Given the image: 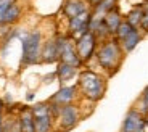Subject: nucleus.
<instances>
[{"label": "nucleus", "mask_w": 148, "mask_h": 132, "mask_svg": "<svg viewBox=\"0 0 148 132\" xmlns=\"http://www.w3.org/2000/svg\"><path fill=\"white\" fill-rule=\"evenodd\" d=\"M77 89H79V95L84 100L90 103L100 102L106 94L108 81L103 74L97 73L93 69H82L79 71L77 76Z\"/></svg>", "instance_id": "f257e3e1"}, {"label": "nucleus", "mask_w": 148, "mask_h": 132, "mask_svg": "<svg viewBox=\"0 0 148 132\" xmlns=\"http://www.w3.org/2000/svg\"><path fill=\"white\" fill-rule=\"evenodd\" d=\"M124 56H126V53L122 52L121 44L114 37H110L106 41L100 42L95 53V60L98 63V66L108 76H113V74L118 73V69L121 68L122 61H124Z\"/></svg>", "instance_id": "f03ea898"}, {"label": "nucleus", "mask_w": 148, "mask_h": 132, "mask_svg": "<svg viewBox=\"0 0 148 132\" xmlns=\"http://www.w3.org/2000/svg\"><path fill=\"white\" fill-rule=\"evenodd\" d=\"M23 53H21V65L23 66H34L40 63L42 44L44 36L40 29H32L29 32L23 34Z\"/></svg>", "instance_id": "7ed1b4c3"}, {"label": "nucleus", "mask_w": 148, "mask_h": 132, "mask_svg": "<svg viewBox=\"0 0 148 132\" xmlns=\"http://www.w3.org/2000/svg\"><path fill=\"white\" fill-rule=\"evenodd\" d=\"M81 119H82L81 108L76 103L64 105V107H60L58 113L55 116V127L58 132H69L79 124Z\"/></svg>", "instance_id": "20e7f679"}, {"label": "nucleus", "mask_w": 148, "mask_h": 132, "mask_svg": "<svg viewBox=\"0 0 148 132\" xmlns=\"http://www.w3.org/2000/svg\"><path fill=\"white\" fill-rule=\"evenodd\" d=\"M34 116V122H36V132H55V118L52 114L50 105L48 102H40L36 103L34 107H31Z\"/></svg>", "instance_id": "39448f33"}, {"label": "nucleus", "mask_w": 148, "mask_h": 132, "mask_svg": "<svg viewBox=\"0 0 148 132\" xmlns=\"http://www.w3.org/2000/svg\"><path fill=\"white\" fill-rule=\"evenodd\" d=\"M56 39H58V52H60V61L66 63V65L76 66V68H81L82 61L77 55V50H76V41H74L71 36L64 34H56Z\"/></svg>", "instance_id": "423d86ee"}, {"label": "nucleus", "mask_w": 148, "mask_h": 132, "mask_svg": "<svg viewBox=\"0 0 148 132\" xmlns=\"http://www.w3.org/2000/svg\"><path fill=\"white\" fill-rule=\"evenodd\" d=\"M98 44H100V41L90 31L85 32L84 36H81L79 39H76V50H77V55L81 58L82 65H87L89 61H92L95 58Z\"/></svg>", "instance_id": "0eeeda50"}, {"label": "nucleus", "mask_w": 148, "mask_h": 132, "mask_svg": "<svg viewBox=\"0 0 148 132\" xmlns=\"http://www.w3.org/2000/svg\"><path fill=\"white\" fill-rule=\"evenodd\" d=\"M147 124H145V116L132 107L126 113V118L121 124V131L119 132H147Z\"/></svg>", "instance_id": "6e6552de"}, {"label": "nucleus", "mask_w": 148, "mask_h": 132, "mask_svg": "<svg viewBox=\"0 0 148 132\" xmlns=\"http://www.w3.org/2000/svg\"><path fill=\"white\" fill-rule=\"evenodd\" d=\"M90 16H92V8L89 11H85L82 15H77L74 18L68 19V31L66 34L71 36L76 41L85 32H89V24H90Z\"/></svg>", "instance_id": "1a4fd4ad"}, {"label": "nucleus", "mask_w": 148, "mask_h": 132, "mask_svg": "<svg viewBox=\"0 0 148 132\" xmlns=\"http://www.w3.org/2000/svg\"><path fill=\"white\" fill-rule=\"evenodd\" d=\"M77 97H79L77 85L66 84V85H61L47 102L53 103V105H56V107H64V105H73V103H76Z\"/></svg>", "instance_id": "9d476101"}, {"label": "nucleus", "mask_w": 148, "mask_h": 132, "mask_svg": "<svg viewBox=\"0 0 148 132\" xmlns=\"http://www.w3.org/2000/svg\"><path fill=\"white\" fill-rule=\"evenodd\" d=\"M60 61V52H58V39L56 34L45 39L42 44V53H40V63L45 65H53Z\"/></svg>", "instance_id": "9b49d317"}, {"label": "nucleus", "mask_w": 148, "mask_h": 132, "mask_svg": "<svg viewBox=\"0 0 148 132\" xmlns=\"http://www.w3.org/2000/svg\"><path fill=\"white\" fill-rule=\"evenodd\" d=\"M90 10V5L87 0H64L63 7H61V13L66 19H71L77 15H82L85 11Z\"/></svg>", "instance_id": "f8f14e48"}, {"label": "nucleus", "mask_w": 148, "mask_h": 132, "mask_svg": "<svg viewBox=\"0 0 148 132\" xmlns=\"http://www.w3.org/2000/svg\"><path fill=\"white\" fill-rule=\"evenodd\" d=\"M55 74H56V79H58L60 84H61V85H66L69 81H73V79H76V77L79 76V68L58 61V63H56Z\"/></svg>", "instance_id": "ddd939ff"}, {"label": "nucleus", "mask_w": 148, "mask_h": 132, "mask_svg": "<svg viewBox=\"0 0 148 132\" xmlns=\"http://www.w3.org/2000/svg\"><path fill=\"white\" fill-rule=\"evenodd\" d=\"M142 39H143V32H142L138 28L132 29L126 37H124V39H122V41H119L122 52H124L126 55H129L130 52H134V48H135V47H137V45L142 42Z\"/></svg>", "instance_id": "4468645a"}, {"label": "nucleus", "mask_w": 148, "mask_h": 132, "mask_svg": "<svg viewBox=\"0 0 148 132\" xmlns=\"http://www.w3.org/2000/svg\"><path fill=\"white\" fill-rule=\"evenodd\" d=\"M18 121L21 132H36V122H34V116L31 107H23L18 111Z\"/></svg>", "instance_id": "2eb2a0df"}, {"label": "nucleus", "mask_w": 148, "mask_h": 132, "mask_svg": "<svg viewBox=\"0 0 148 132\" xmlns=\"http://www.w3.org/2000/svg\"><path fill=\"white\" fill-rule=\"evenodd\" d=\"M21 16H23V7H21V3H18L15 0V2L10 5V8L5 11L3 19H2L0 26H13L21 19Z\"/></svg>", "instance_id": "dca6fc26"}, {"label": "nucleus", "mask_w": 148, "mask_h": 132, "mask_svg": "<svg viewBox=\"0 0 148 132\" xmlns=\"http://www.w3.org/2000/svg\"><path fill=\"white\" fill-rule=\"evenodd\" d=\"M122 21H124V16L121 15L119 7L114 8V10H111L110 13L105 15V24H106V28H108V31H110L111 37H114L116 31H118V28L121 26Z\"/></svg>", "instance_id": "f3484780"}, {"label": "nucleus", "mask_w": 148, "mask_h": 132, "mask_svg": "<svg viewBox=\"0 0 148 132\" xmlns=\"http://www.w3.org/2000/svg\"><path fill=\"white\" fill-rule=\"evenodd\" d=\"M118 8V0H101L100 3H97L92 7V16H98V18H105L106 13L111 10Z\"/></svg>", "instance_id": "a211bd4d"}, {"label": "nucleus", "mask_w": 148, "mask_h": 132, "mask_svg": "<svg viewBox=\"0 0 148 132\" xmlns=\"http://www.w3.org/2000/svg\"><path fill=\"white\" fill-rule=\"evenodd\" d=\"M142 16H143V5L137 3L130 8V11L124 16V19H126L132 28H138V26H140V21H142Z\"/></svg>", "instance_id": "6ab92c4d"}, {"label": "nucleus", "mask_w": 148, "mask_h": 132, "mask_svg": "<svg viewBox=\"0 0 148 132\" xmlns=\"http://www.w3.org/2000/svg\"><path fill=\"white\" fill-rule=\"evenodd\" d=\"M3 132H21L18 114H16V116L3 114Z\"/></svg>", "instance_id": "aec40b11"}, {"label": "nucleus", "mask_w": 148, "mask_h": 132, "mask_svg": "<svg viewBox=\"0 0 148 132\" xmlns=\"http://www.w3.org/2000/svg\"><path fill=\"white\" fill-rule=\"evenodd\" d=\"M135 108H137V110L140 111L143 116L148 113V85L143 89V92L140 94V97H138L137 103H135Z\"/></svg>", "instance_id": "412c9836"}, {"label": "nucleus", "mask_w": 148, "mask_h": 132, "mask_svg": "<svg viewBox=\"0 0 148 132\" xmlns=\"http://www.w3.org/2000/svg\"><path fill=\"white\" fill-rule=\"evenodd\" d=\"M132 29H135V28H132V26H130L129 23H127L126 19H124V21L121 23V26L118 28V31H116V34H114V39H116L118 42H119V41H122V39H124V37H126L127 34H129L130 31H132Z\"/></svg>", "instance_id": "4be33fe9"}, {"label": "nucleus", "mask_w": 148, "mask_h": 132, "mask_svg": "<svg viewBox=\"0 0 148 132\" xmlns=\"http://www.w3.org/2000/svg\"><path fill=\"white\" fill-rule=\"evenodd\" d=\"M143 16H142V21H140V26L138 29L142 31L143 34L148 32V2H143Z\"/></svg>", "instance_id": "5701e85b"}, {"label": "nucleus", "mask_w": 148, "mask_h": 132, "mask_svg": "<svg viewBox=\"0 0 148 132\" xmlns=\"http://www.w3.org/2000/svg\"><path fill=\"white\" fill-rule=\"evenodd\" d=\"M15 0H0V23H2V19H3V15L5 11L10 8V5L13 3Z\"/></svg>", "instance_id": "b1692460"}, {"label": "nucleus", "mask_w": 148, "mask_h": 132, "mask_svg": "<svg viewBox=\"0 0 148 132\" xmlns=\"http://www.w3.org/2000/svg\"><path fill=\"white\" fill-rule=\"evenodd\" d=\"M5 113V102H3V98L0 97V116Z\"/></svg>", "instance_id": "393cba45"}, {"label": "nucleus", "mask_w": 148, "mask_h": 132, "mask_svg": "<svg viewBox=\"0 0 148 132\" xmlns=\"http://www.w3.org/2000/svg\"><path fill=\"white\" fill-rule=\"evenodd\" d=\"M87 2H89V5H90V8L93 7V5H97V3H100L101 0H87Z\"/></svg>", "instance_id": "a878e982"}, {"label": "nucleus", "mask_w": 148, "mask_h": 132, "mask_svg": "<svg viewBox=\"0 0 148 132\" xmlns=\"http://www.w3.org/2000/svg\"><path fill=\"white\" fill-rule=\"evenodd\" d=\"M5 114V113H3ZM3 114L0 116V132H3Z\"/></svg>", "instance_id": "bb28decb"}, {"label": "nucleus", "mask_w": 148, "mask_h": 132, "mask_svg": "<svg viewBox=\"0 0 148 132\" xmlns=\"http://www.w3.org/2000/svg\"><path fill=\"white\" fill-rule=\"evenodd\" d=\"M145 124H147V129H148V114H145Z\"/></svg>", "instance_id": "cd10ccee"}, {"label": "nucleus", "mask_w": 148, "mask_h": 132, "mask_svg": "<svg viewBox=\"0 0 148 132\" xmlns=\"http://www.w3.org/2000/svg\"><path fill=\"white\" fill-rule=\"evenodd\" d=\"M147 114H148V113H147Z\"/></svg>", "instance_id": "c85d7f7f"}]
</instances>
